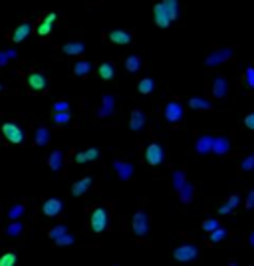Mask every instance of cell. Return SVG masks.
I'll use <instances>...</instances> for the list:
<instances>
[{
    "mask_svg": "<svg viewBox=\"0 0 254 266\" xmlns=\"http://www.w3.org/2000/svg\"><path fill=\"white\" fill-rule=\"evenodd\" d=\"M90 225H92V231L95 234L103 233L109 225V211L107 207H95L90 215Z\"/></svg>",
    "mask_w": 254,
    "mask_h": 266,
    "instance_id": "obj_1",
    "label": "cell"
},
{
    "mask_svg": "<svg viewBox=\"0 0 254 266\" xmlns=\"http://www.w3.org/2000/svg\"><path fill=\"white\" fill-rule=\"evenodd\" d=\"M232 56H234V48H232V46H228V48H219V50H213V52L207 56V60H205V66H209V68L222 66V64H224V62H228Z\"/></svg>",
    "mask_w": 254,
    "mask_h": 266,
    "instance_id": "obj_2",
    "label": "cell"
},
{
    "mask_svg": "<svg viewBox=\"0 0 254 266\" xmlns=\"http://www.w3.org/2000/svg\"><path fill=\"white\" fill-rule=\"evenodd\" d=\"M131 229H133V234L143 238L149 234V215L145 211H137L133 215V221H131Z\"/></svg>",
    "mask_w": 254,
    "mask_h": 266,
    "instance_id": "obj_3",
    "label": "cell"
},
{
    "mask_svg": "<svg viewBox=\"0 0 254 266\" xmlns=\"http://www.w3.org/2000/svg\"><path fill=\"white\" fill-rule=\"evenodd\" d=\"M145 161L149 165H161L165 161V147L161 143H149L145 149Z\"/></svg>",
    "mask_w": 254,
    "mask_h": 266,
    "instance_id": "obj_4",
    "label": "cell"
},
{
    "mask_svg": "<svg viewBox=\"0 0 254 266\" xmlns=\"http://www.w3.org/2000/svg\"><path fill=\"white\" fill-rule=\"evenodd\" d=\"M199 256V248L195 244H181L173 250V258L179 260V262H190V260H197Z\"/></svg>",
    "mask_w": 254,
    "mask_h": 266,
    "instance_id": "obj_5",
    "label": "cell"
},
{
    "mask_svg": "<svg viewBox=\"0 0 254 266\" xmlns=\"http://www.w3.org/2000/svg\"><path fill=\"white\" fill-rule=\"evenodd\" d=\"M2 133L14 145H22L24 143V131H22V127L16 125V123H12V121H8V123L2 125Z\"/></svg>",
    "mask_w": 254,
    "mask_h": 266,
    "instance_id": "obj_6",
    "label": "cell"
},
{
    "mask_svg": "<svg viewBox=\"0 0 254 266\" xmlns=\"http://www.w3.org/2000/svg\"><path fill=\"white\" fill-rule=\"evenodd\" d=\"M163 113H165V119H167L169 123H179V121L183 119V105H181L179 101H169V103L165 105Z\"/></svg>",
    "mask_w": 254,
    "mask_h": 266,
    "instance_id": "obj_7",
    "label": "cell"
},
{
    "mask_svg": "<svg viewBox=\"0 0 254 266\" xmlns=\"http://www.w3.org/2000/svg\"><path fill=\"white\" fill-rule=\"evenodd\" d=\"M153 16H155V24H157L159 28H169L171 22H173L171 16H169V12H167V8L163 6V2H157V4H155Z\"/></svg>",
    "mask_w": 254,
    "mask_h": 266,
    "instance_id": "obj_8",
    "label": "cell"
},
{
    "mask_svg": "<svg viewBox=\"0 0 254 266\" xmlns=\"http://www.w3.org/2000/svg\"><path fill=\"white\" fill-rule=\"evenodd\" d=\"M113 113H115V98L109 96V94H105V96L101 98V105H99V109H97V115L103 119V117H109V115H113Z\"/></svg>",
    "mask_w": 254,
    "mask_h": 266,
    "instance_id": "obj_9",
    "label": "cell"
},
{
    "mask_svg": "<svg viewBox=\"0 0 254 266\" xmlns=\"http://www.w3.org/2000/svg\"><path fill=\"white\" fill-rule=\"evenodd\" d=\"M213 141H215L213 135H201V137L195 141V151H197L199 155H209V153H213Z\"/></svg>",
    "mask_w": 254,
    "mask_h": 266,
    "instance_id": "obj_10",
    "label": "cell"
},
{
    "mask_svg": "<svg viewBox=\"0 0 254 266\" xmlns=\"http://www.w3.org/2000/svg\"><path fill=\"white\" fill-rule=\"evenodd\" d=\"M28 86H30L32 92H44V90L48 88V80H46L44 74L32 72L30 76H28Z\"/></svg>",
    "mask_w": 254,
    "mask_h": 266,
    "instance_id": "obj_11",
    "label": "cell"
},
{
    "mask_svg": "<svg viewBox=\"0 0 254 266\" xmlns=\"http://www.w3.org/2000/svg\"><path fill=\"white\" fill-rule=\"evenodd\" d=\"M62 209H64V203L60 199H48L44 201V205H42V213L46 217H58L62 213Z\"/></svg>",
    "mask_w": 254,
    "mask_h": 266,
    "instance_id": "obj_12",
    "label": "cell"
},
{
    "mask_svg": "<svg viewBox=\"0 0 254 266\" xmlns=\"http://www.w3.org/2000/svg\"><path fill=\"white\" fill-rule=\"evenodd\" d=\"M113 169H115V173H117V177H119L121 181H129V179L133 177V165L127 163V161L115 159V161H113Z\"/></svg>",
    "mask_w": 254,
    "mask_h": 266,
    "instance_id": "obj_13",
    "label": "cell"
},
{
    "mask_svg": "<svg viewBox=\"0 0 254 266\" xmlns=\"http://www.w3.org/2000/svg\"><path fill=\"white\" fill-rule=\"evenodd\" d=\"M226 94H228V82L219 76V78H215L213 80V98H217V100H224L226 98Z\"/></svg>",
    "mask_w": 254,
    "mask_h": 266,
    "instance_id": "obj_14",
    "label": "cell"
},
{
    "mask_svg": "<svg viewBox=\"0 0 254 266\" xmlns=\"http://www.w3.org/2000/svg\"><path fill=\"white\" fill-rule=\"evenodd\" d=\"M145 113L141 111V109H133L131 111V119H129V127H131V131H141L143 127H145Z\"/></svg>",
    "mask_w": 254,
    "mask_h": 266,
    "instance_id": "obj_15",
    "label": "cell"
},
{
    "mask_svg": "<svg viewBox=\"0 0 254 266\" xmlns=\"http://www.w3.org/2000/svg\"><path fill=\"white\" fill-rule=\"evenodd\" d=\"M107 40L113 42V44L125 46V44H129L133 40V36H131V32H127V30H111V32L107 34Z\"/></svg>",
    "mask_w": 254,
    "mask_h": 266,
    "instance_id": "obj_16",
    "label": "cell"
},
{
    "mask_svg": "<svg viewBox=\"0 0 254 266\" xmlns=\"http://www.w3.org/2000/svg\"><path fill=\"white\" fill-rule=\"evenodd\" d=\"M90 187H92V177H84V179H80V181H76L72 185V195L74 197H82V195H86L90 191Z\"/></svg>",
    "mask_w": 254,
    "mask_h": 266,
    "instance_id": "obj_17",
    "label": "cell"
},
{
    "mask_svg": "<svg viewBox=\"0 0 254 266\" xmlns=\"http://www.w3.org/2000/svg\"><path fill=\"white\" fill-rule=\"evenodd\" d=\"M228 151H230V139L228 137H215V141H213V153H217L219 157H222Z\"/></svg>",
    "mask_w": 254,
    "mask_h": 266,
    "instance_id": "obj_18",
    "label": "cell"
},
{
    "mask_svg": "<svg viewBox=\"0 0 254 266\" xmlns=\"http://www.w3.org/2000/svg\"><path fill=\"white\" fill-rule=\"evenodd\" d=\"M34 143H36L38 147H46V145L50 143V129H48L46 125L36 127V131H34Z\"/></svg>",
    "mask_w": 254,
    "mask_h": 266,
    "instance_id": "obj_19",
    "label": "cell"
},
{
    "mask_svg": "<svg viewBox=\"0 0 254 266\" xmlns=\"http://www.w3.org/2000/svg\"><path fill=\"white\" fill-rule=\"evenodd\" d=\"M62 52L66 56H80L86 52V44L84 42H68L62 46Z\"/></svg>",
    "mask_w": 254,
    "mask_h": 266,
    "instance_id": "obj_20",
    "label": "cell"
},
{
    "mask_svg": "<svg viewBox=\"0 0 254 266\" xmlns=\"http://www.w3.org/2000/svg\"><path fill=\"white\" fill-rule=\"evenodd\" d=\"M99 159V151L97 149H86L76 153V163H88V161H97Z\"/></svg>",
    "mask_w": 254,
    "mask_h": 266,
    "instance_id": "obj_21",
    "label": "cell"
},
{
    "mask_svg": "<svg viewBox=\"0 0 254 266\" xmlns=\"http://www.w3.org/2000/svg\"><path fill=\"white\" fill-rule=\"evenodd\" d=\"M30 32H32L30 22H22V24L14 30V34H12V40H14V42H22V40H26V38L30 36Z\"/></svg>",
    "mask_w": 254,
    "mask_h": 266,
    "instance_id": "obj_22",
    "label": "cell"
},
{
    "mask_svg": "<svg viewBox=\"0 0 254 266\" xmlns=\"http://www.w3.org/2000/svg\"><path fill=\"white\" fill-rule=\"evenodd\" d=\"M64 165V153L62 151H52L50 157H48V167L52 171H60Z\"/></svg>",
    "mask_w": 254,
    "mask_h": 266,
    "instance_id": "obj_23",
    "label": "cell"
},
{
    "mask_svg": "<svg viewBox=\"0 0 254 266\" xmlns=\"http://www.w3.org/2000/svg\"><path fill=\"white\" fill-rule=\"evenodd\" d=\"M177 191H179V199H181V203H190V201H193V195H195V185L185 181V185H183L181 189H177Z\"/></svg>",
    "mask_w": 254,
    "mask_h": 266,
    "instance_id": "obj_24",
    "label": "cell"
},
{
    "mask_svg": "<svg viewBox=\"0 0 254 266\" xmlns=\"http://www.w3.org/2000/svg\"><path fill=\"white\" fill-rule=\"evenodd\" d=\"M189 107L190 109H205V111H211L213 109V103L203 98H189Z\"/></svg>",
    "mask_w": 254,
    "mask_h": 266,
    "instance_id": "obj_25",
    "label": "cell"
},
{
    "mask_svg": "<svg viewBox=\"0 0 254 266\" xmlns=\"http://www.w3.org/2000/svg\"><path fill=\"white\" fill-rule=\"evenodd\" d=\"M24 233V225L16 219V221H12L8 227H6V234L10 236V238H16V236H20V234Z\"/></svg>",
    "mask_w": 254,
    "mask_h": 266,
    "instance_id": "obj_26",
    "label": "cell"
},
{
    "mask_svg": "<svg viewBox=\"0 0 254 266\" xmlns=\"http://www.w3.org/2000/svg\"><path fill=\"white\" fill-rule=\"evenodd\" d=\"M90 72H92V64L86 62V60L74 64V76H76V78H84V76H88Z\"/></svg>",
    "mask_w": 254,
    "mask_h": 266,
    "instance_id": "obj_27",
    "label": "cell"
},
{
    "mask_svg": "<svg viewBox=\"0 0 254 266\" xmlns=\"http://www.w3.org/2000/svg\"><path fill=\"white\" fill-rule=\"evenodd\" d=\"M14 58H18V52H16V50H12V48L0 50V68L8 66V62L14 60Z\"/></svg>",
    "mask_w": 254,
    "mask_h": 266,
    "instance_id": "obj_28",
    "label": "cell"
},
{
    "mask_svg": "<svg viewBox=\"0 0 254 266\" xmlns=\"http://www.w3.org/2000/svg\"><path fill=\"white\" fill-rule=\"evenodd\" d=\"M97 74H99V78H103V80H111V78L115 76V68H113V64L105 62V64H101V66H99Z\"/></svg>",
    "mask_w": 254,
    "mask_h": 266,
    "instance_id": "obj_29",
    "label": "cell"
},
{
    "mask_svg": "<svg viewBox=\"0 0 254 266\" xmlns=\"http://www.w3.org/2000/svg\"><path fill=\"white\" fill-rule=\"evenodd\" d=\"M137 90H139L141 94H151V92L155 90V80H153V78H143V80L139 82Z\"/></svg>",
    "mask_w": 254,
    "mask_h": 266,
    "instance_id": "obj_30",
    "label": "cell"
},
{
    "mask_svg": "<svg viewBox=\"0 0 254 266\" xmlns=\"http://www.w3.org/2000/svg\"><path fill=\"white\" fill-rule=\"evenodd\" d=\"M24 213H26V207H24L22 203H16L14 207L8 209V219H10V221H16V219H20Z\"/></svg>",
    "mask_w": 254,
    "mask_h": 266,
    "instance_id": "obj_31",
    "label": "cell"
},
{
    "mask_svg": "<svg viewBox=\"0 0 254 266\" xmlns=\"http://www.w3.org/2000/svg\"><path fill=\"white\" fill-rule=\"evenodd\" d=\"M141 58L139 56H129L125 60V70L127 72H131V74H135V72H139L141 70Z\"/></svg>",
    "mask_w": 254,
    "mask_h": 266,
    "instance_id": "obj_32",
    "label": "cell"
},
{
    "mask_svg": "<svg viewBox=\"0 0 254 266\" xmlns=\"http://www.w3.org/2000/svg\"><path fill=\"white\" fill-rule=\"evenodd\" d=\"M52 119H54V123H56V125H66V123H70L72 113H70V111H54Z\"/></svg>",
    "mask_w": 254,
    "mask_h": 266,
    "instance_id": "obj_33",
    "label": "cell"
},
{
    "mask_svg": "<svg viewBox=\"0 0 254 266\" xmlns=\"http://www.w3.org/2000/svg\"><path fill=\"white\" fill-rule=\"evenodd\" d=\"M74 242H76V236H74V234H70V233L62 234L60 238H56V240H54V244H56V246H72Z\"/></svg>",
    "mask_w": 254,
    "mask_h": 266,
    "instance_id": "obj_34",
    "label": "cell"
},
{
    "mask_svg": "<svg viewBox=\"0 0 254 266\" xmlns=\"http://www.w3.org/2000/svg\"><path fill=\"white\" fill-rule=\"evenodd\" d=\"M228 236V233H226V229H222V227H219V229H215L213 233H211V242L213 244H217V242H221V240H224Z\"/></svg>",
    "mask_w": 254,
    "mask_h": 266,
    "instance_id": "obj_35",
    "label": "cell"
},
{
    "mask_svg": "<svg viewBox=\"0 0 254 266\" xmlns=\"http://www.w3.org/2000/svg\"><path fill=\"white\" fill-rule=\"evenodd\" d=\"M201 227H203V231H205V233H213L215 229H219V227H221V223H219L217 219H205Z\"/></svg>",
    "mask_w": 254,
    "mask_h": 266,
    "instance_id": "obj_36",
    "label": "cell"
},
{
    "mask_svg": "<svg viewBox=\"0 0 254 266\" xmlns=\"http://www.w3.org/2000/svg\"><path fill=\"white\" fill-rule=\"evenodd\" d=\"M16 260H18V256L14 252H6V254L0 256V266H14Z\"/></svg>",
    "mask_w": 254,
    "mask_h": 266,
    "instance_id": "obj_37",
    "label": "cell"
},
{
    "mask_svg": "<svg viewBox=\"0 0 254 266\" xmlns=\"http://www.w3.org/2000/svg\"><path fill=\"white\" fill-rule=\"evenodd\" d=\"M185 181H187V179H185V171H175V173H173V187H175V189H181V187L185 185Z\"/></svg>",
    "mask_w": 254,
    "mask_h": 266,
    "instance_id": "obj_38",
    "label": "cell"
},
{
    "mask_svg": "<svg viewBox=\"0 0 254 266\" xmlns=\"http://www.w3.org/2000/svg\"><path fill=\"white\" fill-rule=\"evenodd\" d=\"M68 233V229H66V225H58V227H54V229H50V233H48V236L52 238V240H56V238H60L62 234Z\"/></svg>",
    "mask_w": 254,
    "mask_h": 266,
    "instance_id": "obj_39",
    "label": "cell"
},
{
    "mask_svg": "<svg viewBox=\"0 0 254 266\" xmlns=\"http://www.w3.org/2000/svg\"><path fill=\"white\" fill-rule=\"evenodd\" d=\"M244 82H246V86L254 90V66H248L246 68V72H244Z\"/></svg>",
    "mask_w": 254,
    "mask_h": 266,
    "instance_id": "obj_40",
    "label": "cell"
},
{
    "mask_svg": "<svg viewBox=\"0 0 254 266\" xmlns=\"http://www.w3.org/2000/svg\"><path fill=\"white\" fill-rule=\"evenodd\" d=\"M254 169V155H246L240 163V171H252Z\"/></svg>",
    "mask_w": 254,
    "mask_h": 266,
    "instance_id": "obj_41",
    "label": "cell"
},
{
    "mask_svg": "<svg viewBox=\"0 0 254 266\" xmlns=\"http://www.w3.org/2000/svg\"><path fill=\"white\" fill-rule=\"evenodd\" d=\"M36 30H38L40 36H48V34L52 32V24L44 20V22H40V24H38V28H36Z\"/></svg>",
    "mask_w": 254,
    "mask_h": 266,
    "instance_id": "obj_42",
    "label": "cell"
},
{
    "mask_svg": "<svg viewBox=\"0 0 254 266\" xmlns=\"http://www.w3.org/2000/svg\"><path fill=\"white\" fill-rule=\"evenodd\" d=\"M52 109L54 111H70V103L64 100V101H56L54 105H52Z\"/></svg>",
    "mask_w": 254,
    "mask_h": 266,
    "instance_id": "obj_43",
    "label": "cell"
},
{
    "mask_svg": "<svg viewBox=\"0 0 254 266\" xmlns=\"http://www.w3.org/2000/svg\"><path fill=\"white\" fill-rule=\"evenodd\" d=\"M226 205H228V207L234 211V209L240 205V195H238V193H236V195H230V197H228V201H226Z\"/></svg>",
    "mask_w": 254,
    "mask_h": 266,
    "instance_id": "obj_44",
    "label": "cell"
},
{
    "mask_svg": "<svg viewBox=\"0 0 254 266\" xmlns=\"http://www.w3.org/2000/svg\"><path fill=\"white\" fill-rule=\"evenodd\" d=\"M244 125H246L248 129H252L254 131V113H248V115L244 117Z\"/></svg>",
    "mask_w": 254,
    "mask_h": 266,
    "instance_id": "obj_45",
    "label": "cell"
},
{
    "mask_svg": "<svg viewBox=\"0 0 254 266\" xmlns=\"http://www.w3.org/2000/svg\"><path fill=\"white\" fill-rule=\"evenodd\" d=\"M246 209H254V189L248 193V199H246Z\"/></svg>",
    "mask_w": 254,
    "mask_h": 266,
    "instance_id": "obj_46",
    "label": "cell"
},
{
    "mask_svg": "<svg viewBox=\"0 0 254 266\" xmlns=\"http://www.w3.org/2000/svg\"><path fill=\"white\" fill-rule=\"evenodd\" d=\"M56 18H58V14H56V12H50V14H46V18H44V20H46V22H50V24H54V22H56Z\"/></svg>",
    "mask_w": 254,
    "mask_h": 266,
    "instance_id": "obj_47",
    "label": "cell"
},
{
    "mask_svg": "<svg viewBox=\"0 0 254 266\" xmlns=\"http://www.w3.org/2000/svg\"><path fill=\"white\" fill-rule=\"evenodd\" d=\"M219 213H221V215H230V213H232V209H230V207H228V205L224 203V205H221V209H219Z\"/></svg>",
    "mask_w": 254,
    "mask_h": 266,
    "instance_id": "obj_48",
    "label": "cell"
},
{
    "mask_svg": "<svg viewBox=\"0 0 254 266\" xmlns=\"http://www.w3.org/2000/svg\"><path fill=\"white\" fill-rule=\"evenodd\" d=\"M248 244H250V246L254 248V231H252L250 234H248Z\"/></svg>",
    "mask_w": 254,
    "mask_h": 266,
    "instance_id": "obj_49",
    "label": "cell"
},
{
    "mask_svg": "<svg viewBox=\"0 0 254 266\" xmlns=\"http://www.w3.org/2000/svg\"><path fill=\"white\" fill-rule=\"evenodd\" d=\"M0 92H2V84H0Z\"/></svg>",
    "mask_w": 254,
    "mask_h": 266,
    "instance_id": "obj_50",
    "label": "cell"
},
{
    "mask_svg": "<svg viewBox=\"0 0 254 266\" xmlns=\"http://www.w3.org/2000/svg\"><path fill=\"white\" fill-rule=\"evenodd\" d=\"M252 171H254V169H252Z\"/></svg>",
    "mask_w": 254,
    "mask_h": 266,
    "instance_id": "obj_51",
    "label": "cell"
}]
</instances>
